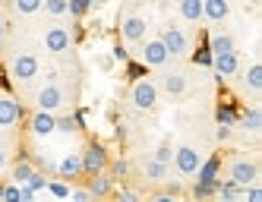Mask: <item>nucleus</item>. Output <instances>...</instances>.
<instances>
[{
  "instance_id": "nucleus-1",
  "label": "nucleus",
  "mask_w": 262,
  "mask_h": 202,
  "mask_svg": "<svg viewBox=\"0 0 262 202\" xmlns=\"http://www.w3.org/2000/svg\"><path fill=\"white\" fill-rule=\"evenodd\" d=\"M79 158H82V174H98V171L107 168V161H111L104 142H98V139H89L85 149L79 152Z\"/></svg>"
},
{
  "instance_id": "nucleus-2",
  "label": "nucleus",
  "mask_w": 262,
  "mask_h": 202,
  "mask_svg": "<svg viewBox=\"0 0 262 202\" xmlns=\"http://www.w3.org/2000/svg\"><path fill=\"white\" fill-rule=\"evenodd\" d=\"M158 101V85L155 82H148L145 76L133 82V88H129V104L136 107V111H152Z\"/></svg>"
},
{
  "instance_id": "nucleus-3",
  "label": "nucleus",
  "mask_w": 262,
  "mask_h": 202,
  "mask_svg": "<svg viewBox=\"0 0 262 202\" xmlns=\"http://www.w3.org/2000/svg\"><path fill=\"white\" fill-rule=\"evenodd\" d=\"M38 70H41V63H38L35 54H16L13 63H10V73H13L16 82H32L38 76Z\"/></svg>"
},
{
  "instance_id": "nucleus-4",
  "label": "nucleus",
  "mask_w": 262,
  "mask_h": 202,
  "mask_svg": "<svg viewBox=\"0 0 262 202\" xmlns=\"http://www.w3.org/2000/svg\"><path fill=\"white\" fill-rule=\"evenodd\" d=\"M67 101V92L57 85V82H48L38 95H35V104H38V111H51V114H57L60 107Z\"/></svg>"
},
{
  "instance_id": "nucleus-5",
  "label": "nucleus",
  "mask_w": 262,
  "mask_h": 202,
  "mask_svg": "<svg viewBox=\"0 0 262 202\" xmlns=\"http://www.w3.org/2000/svg\"><path fill=\"white\" fill-rule=\"evenodd\" d=\"M174 168H177V174H183V177H193L196 174V168H199V161H202V155H199V149L196 145H180V149H174Z\"/></svg>"
},
{
  "instance_id": "nucleus-6",
  "label": "nucleus",
  "mask_w": 262,
  "mask_h": 202,
  "mask_svg": "<svg viewBox=\"0 0 262 202\" xmlns=\"http://www.w3.org/2000/svg\"><path fill=\"white\" fill-rule=\"evenodd\" d=\"M212 70H215V79L218 82H224L228 76H237V73H240V54L237 51L215 54V57H212Z\"/></svg>"
},
{
  "instance_id": "nucleus-7",
  "label": "nucleus",
  "mask_w": 262,
  "mask_h": 202,
  "mask_svg": "<svg viewBox=\"0 0 262 202\" xmlns=\"http://www.w3.org/2000/svg\"><path fill=\"white\" fill-rule=\"evenodd\" d=\"M231 180H237L240 187H250V183L259 180V164L250 158H234L231 161Z\"/></svg>"
},
{
  "instance_id": "nucleus-8",
  "label": "nucleus",
  "mask_w": 262,
  "mask_h": 202,
  "mask_svg": "<svg viewBox=\"0 0 262 202\" xmlns=\"http://www.w3.org/2000/svg\"><path fill=\"white\" fill-rule=\"evenodd\" d=\"M161 41H164V48H167V54H171V57H186V54H190V38H186V32H180L177 26L164 29Z\"/></svg>"
},
{
  "instance_id": "nucleus-9",
  "label": "nucleus",
  "mask_w": 262,
  "mask_h": 202,
  "mask_svg": "<svg viewBox=\"0 0 262 202\" xmlns=\"http://www.w3.org/2000/svg\"><path fill=\"white\" fill-rule=\"evenodd\" d=\"M23 114H26V111H23V104L16 101L10 92H7V95H0V126H4V130L16 126V123L23 120Z\"/></svg>"
},
{
  "instance_id": "nucleus-10",
  "label": "nucleus",
  "mask_w": 262,
  "mask_h": 202,
  "mask_svg": "<svg viewBox=\"0 0 262 202\" xmlns=\"http://www.w3.org/2000/svg\"><path fill=\"white\" fill-rule=\"evenodd\" d=\"M167 60H171V54H167V48H164V41H161V38L145 41V44H142V63H145V66L161 70Z\"/></svg>"
},
{
  "instance_id": "nucleus-11",
  "label": "nucleus",
  "mask_w": 262,
  "mask_h": 202,
  "mask_svg": "<svg viewBox=\"0 0 262 202\" xmlns=\"http://www.w3.org/2000/svg\"><path fill=\"white\" fill-rule=\"evenodd\" d=\"M145 19L142 16H123V23H120V38L126 41V44H136V41H142L145 38Z\"/></svg>"
},
{
  "instance_id": "nucleus-12",
  "label": "nucleus",
  "mask_w": 262,
  "mask_h": 202,
  "mask_svg": "<svg viewBox=\"0 0 262 202\" xmlns=\"http://www.w3.org/2000/svg\"><path fill=\"white\" fill-rule=\"evenodd\" d=\"M70 32H67V26H48V32H45V48L51 51V54H63L67 48H70Z\"/></svg>"
},
{
  "instance_id": "nucleus-13",
  "label": "nucleus",
  "mask_w": 262,
  "mask_h": 202,
  "mask_svg": "<svg viewBox=\"0 0 262 202\" xmlns=\"http://www.w3.org/2000/svg\"><path fill=\"white\" fill-rule=\"evenodd\" d=\"M29 130L35 136H51L54 130H57V117H54L51 111H35L32 114V123H29Z\"/></svg>"
},
{
  "instance_id": "nucleus-14",
  "label": "nucleus",
  "mask_w": 262,
  "mask_h": 202,
  "mask_svg": "<svg viewBox=\"0 0 262 202\" xmlns=\"http://www.w3.org/2000/svg\"><path fill=\"white\" fill-rule=\"evenodd\" d=\"M218 171H221V155H212V158L199 161V168H196L193 177L199 183H218Z\"/></svg>"
},
{
  "instance_id": "nucleus-15",
  "label": "nucleus",
  "mask_w": 262,
  "mask_h": 202,
  "mask_svg": "<svg viewBox=\"0 0 262 202\" xmlns=\"http://www.w3.org/2000/svg\"><path fill=\"white\" fill-rule=\"evenodd\" d=\"M228 13H231L228 0H202V19L221 23V19H228Z\"/></svg>"
},
{
  "instance_id": "nucleus-16",
  "label": "nucleus",
  "mask_w": 262,
  "mask_h": 202,
  "mask_svg": "<svg viewBox=\"0 0 262 202\" xmlns=\"http://www.w3.org/2000/svg\"><path fill=\"white\" fill-rule=\"evenodd\" d=\"M89 193L92 196H111L114 193V177L98 171V174H89Z\"/></svg>"
},
{
  "instance_id": "nucleus-17",
  "label": "nucleus",
  "mask_w": 262,
  "mask_h": 202,
  "mask_svg": "<svg viewBox=\"0 0 262 202\" xmlns=\"http://www.w3.org/2000/svg\"><path fill=\"white\" fill-rule=\"evenodd\" d=\"M237 126H243L247 133H259V130H262V114L256 111V107H240Z\"/></svg>"
},
{
  "instance_id": "nucleus-18",
  "label": "nucleus",
  "mask_w": 262,
  "mask_h": 202,
  "mask_svg": "<svg viewBox=\"0 0 262 202\" xmlns=\"http://www.w3.org/2000/svg\"><path fill=\"white\" fill-rule=\"evenodd\" d=\"M237 114H240V104L237 101H224V104H218V111H215V120H218V126H237Z\"/></svg>"
},
{
  "instance_id": "nucleus-19",
  "label": "nucleus",
  "mask_w": 262,
  "mask_h": 202,
  "mask_svg": "<svg viewBox=\"0 0 262 202\" xmlns=\"http://www.w3.org/2000/svg\"><path fill=\"white\" fill-rule=\"evenodd\" d=\"M142 174H145V180L161 183V180H167V164L158 161V158H148V161L142 164Z\"/></svg>"
},
{
  "instance_id": "nucleus-20",
  "label": "nucleus",
  "mask_w": 262,
  "mask_h": 202,
  "mask_svg": "<svg viewBox=\"0 0 262 202\" xmlns=\"http://www.w3.org/2000/svg\"><path fill=\"white\" fill-rule=\"evenodd\" d=\"M57 171H60V177H79V174H82V158H79V152H70V155L57 164Z\"/></svg>"
},
{
  "instance_id": "nucleus-21",
  "label": "nucleus",
  "mask_w": 262,
  "mask_h": 202,
  "mask_svg": "<svg viewBox=\"0 0 262 202\" xmlns=\"http://www.w3.org/2000/svg\"><path fill=\"white\" fill-rule=\"evenodd\" d=\"M215 196H221L224 202H234V199L243 196V187H240L237 180H218V193Z\"/></svg>"
},
{
  "instance_id": "nucleus-22",
  "label": "nucleus",
  "mask_w": 262,
  "mask_h": 202,
  "mask_svg": "<svg viewBox=\"0 0 262 202\" xmlns=\"http://www.w3.org/2000/svg\"><path fill=\"white\" fill-rule=\"evenodd\" d=\"M180 16L186 23H199L202 19V0H180Z\"/></svg>"
},
{
  "instance_id": "nucleus-23",
  "label": "nucleus",
  "mask_w": 262,
  "mask_h": 202,
  "mask_svg": "<svg viewBox=\"0 0 262 202\" xmlns=\"http://www.w3.org/2000/svg\"><path fill=\"white\" fill-rule=\"evenodd\" d=\"M243 85H247L253 95H256V92H262V66L259 63H253L247 73H243Z\"/></svg>"
},
{
  "instance_id": "nucleus-24",
  "label": "nucleus",
  "mask_w": 262,
  "mask_h": 202,
  "mask_svg": "<svg viewBox=\"0 0 262 202\" xmlns=\"http://www.w3.org/2000/svg\"><path fill=\"white\" fill-rule=\"evenodd\" d=\"M164 92L183 95V92H186V76H183V73H167V76H164Z\"/></svg>"
},
{
  "instance_id": "nucleus-25",
  "label": "nucleus",
  "mask_w": 262,
  "mask_h": 202,
  "mask_svg": "<svg viewBox=\"0 0 262 202\" xmlns=\"http://www.w3.org/2000/svg\"><path fill=\"white\" fill-rule=\"evenodd\" d=\"M212 57H215V54H212V48H209V38H202V44L193 51V63H196V66H209V70H212Z\"/></svg>"
},
{
  "instance_id": "nucleus-26",
  "label": "nucleus",
  "mask_w": 262,
  "mask_h": 202,
  "mask_svg": "<svg viewBox=\"0 0 262 202\" xmlns=\"http://www.w3.org/2000/svg\"><path fill=\"white\" fill-rule=\"evenodd\" d=\"M209 48H212V54H224V51H237L234 48V38H231V35H212V38H209Z\"/></svg>"
},
{
  "instance_id": "nucleus-27",
  "label": "nucleus",
  "mask_w": 262,
  "mask_h": 202,
  "mask_svg": "<svg viewBox=\"0 0 262 202\" xmlns=\"http://www.w3.org/2000/svg\"><path fill=\"white\" fill-rule=\"evenodd\" d=\"M92 7H95V0H67V13L76 16V19H82Z\"/></svg>"
},
{
  "instance_id": "nucleus-28",
  "label": "nucleus",
  "mask_w": 262,
  "mask_h": 202,
  "mask_svg": "<svg viewBox=\"0 0 262 202\" xmlns=\"http://www.w3.org/2000/svg\"><path fill=\"white\" fill-rule=\"evenodd\" d=\"M41 4H45V0H13V7H16L19 16H35L41 10Z\"/></svg>"
},
{
  "instance_id": "nucleus-29",
  "label": "nucleus",
  "mask_w": 262,
  "mask_h": 202,
  "mask_svg": "<svg viewBox=\"0 0 262 202\" xmlns=\"http://www.w3.org/2000/svg\"><path fill=\"white\" fill-rule=\"evenodd\" d=\"M19 187H29V190H35V193H41V190L48 187V177H45L41 171H32V174H29V180H26V183H19Z\"/></svg>"
},
{
  "instance_id": "nucleus-30",
  "label": "nucleus",
  "mask_w": 262,
  "mask_h": 202,
  "mask_svg": "<svg viewBox=\"0 0 262 202\" xmlns=\"http://www.w3.org/2000/svg\"><path fill=\"white\" fill-rule=\"evenodd\" d=\"M111 177H114V180H126V177H129V161H126V158L111 161Z\"/></svg>"
},
{
  "instance_id": "nucleus-31",
  "label": "nucleus",
  "mask_w": 262,
  "mask_h": 202,
  "mask_svg": "<svg viewBox=\"0 0 262 202\" xmlns=\"http://www.w3.org/2000/svg\"><path fill=\"white\" fill-rule=\"evenodd\" d=\"M32 171H35V164H29V161H19V164L13 168V183H26Z\"/></svg>"
},
{
  "instance_id": "nucleus-32",
  "label": "nucleus",
  "mask_w": 262,
  "mask_h": 202,
  "mask_svg": "<svg viewBox=\"0 0 262 202\" xmlns=\"http://www.w3.org/2000/svg\"><path fill=\"white\" fill-rule=\"evenodd\" d=\"M215 193H218V183H199L196 180V187H193V196L196 199H212Z\"/></svg>"
},
{
  "instance_id": "nucleus-33",
  "label": "nucleus",
  "mask_w": 262,
  "mask_h": 202,
  "mask_svg": "<svg viewBox=\"0 0 262 202\" xmlns=\"http://www.w3.org/2000/svg\"><path fill=\"white\" fill-rule=\"evenodd\" d=\"M51 196H57V199H67L70 196V187H67V183L63 180H48V187H45Z\"/></svg>"
},
{
  "instance_id": "nucleus-34",
  "label": "nucleus",
  "mask_w": 262,
  "mask_h": 202,
  "mask_svg": "<svg viewBox=\"0 0 262 202\" xmlns=\"http://www.w3.org/2000/svg\"><path fill=\"white\" fill-rule=\"evenodd\" d=\"M145 73H148V66H145V63H136V60H126V76L133 79V82H136V79H142Z\"/></svg>"
},
{
  "instance_id": "nucleus-35",
  "label": "nucleus",
  "mask_w": 262,
  "mask_h": 202,
  "mask_svg": "<svg viewBox=\"0 0 262 202\" xmlns=\"http://www.w3.org/2000/svg\"><path fill=\"white\" fill-rule=\"evenodd\" d=\"M41 10L51 13V16H63V13H67V0H45Z\"/></svg>"
},
{
  "instance_id": "nucleus-36",
  "label": "nucleus",
  "mask_w": 262,
  "mask_h": 202,
  "mask_svg": "<svg viewBox=\"0 0 262 202\" xmlns=\"http://www.w3.org/2000/svg\"><path fill=\"white\" fill-rule=\"evenodd\" d=\"M57 130H60V133H76V130H79V126H76V117H73V114L57 117Z\"/></svg>"
},
{
  "instance_id": "nucleus-37",
  "label": "nucleus",
  "mask_w": 262,
  "mask_h": 202,
  "mask_svg": "<svg viewBox=\"0 0 262 202\" xmlns=\"http://www.w3.org/2000/svg\"><path fill=\"white\" fill-rule=\"evenodd\" d=\"M4 199L7 202H19L23 199V187H19V183H7V187H4Z\"/></svg>"
},
{
  "instance_id": "nucleus-38",
  "label": "nucleus",
  "mask_w": 262,
  "mask_h": 202,
  "mask_svg": "<svg viewBox=\"0 0 262 202\" xmlns=\"http://www.w3.org/2000/svg\"><path fill=\"white\" fill-rule=\"evenodd\" d=\"M155 158H158V161H164V164H171V158H174V149H171L167 142H161L158 149H155Z\"/></svg>"
},
{
  "instance_id": "nucleus-39",
  "label": "nucleus",
  "mask_w": 262,
  "mask_h": 202,
  "mask_svg": "<svg viewBox=\"0 0 262 202\" xmlns=\"http://www.w3.org/2000/svg\"><path fill=\"white\" fill-rule=\"evenodd\" d=\"M111 54H114V60H120V63H126V60H129V51H126V41H117L114 48H111Z\"/></svg>"
},
{
  "instance_id": "nucleus-40",
  "label": "nucleus",
  "mask_w": 262,
  "mask_h": 202,
  "mask_svg": "<svg viewBox=\"0 0 262 202\" xmlns=\"http://www.w3.org/2000/svg\"><path fill=\"white\" fill-rule=\"evenodd\" d=\"M89 190H70V199H76V202H89Z\"/></svg>"
},
{
  "instance_id": "nucleus-41",
  "label": "nucleus",
  "mask_w": 262,
  "mask_h": 202,
  "mask_svg": "<svg viewBox=\"0 0 262 202\" xmlns=\"http://www.w3.org/2000/svg\"><path fill=\"white\" fill-rule=\"evenodd\" d=\"M120 199H126V202H136V199H139V193H136V190H123V193H120Z\"/></svg>"
},
{
  "instance_id": "nucleus-42",
  "label": "nucleus",
  "mask_w": 262,
  "mask_h": 202,
  "mask_svg": "<svg viewBox=\"0 0 262 202\" xmlns=\"http://www.w3.org/2000/svg\"><path fill=\"white\" fill-rule=\"evenodd\" d=\"M0 88L10 92V76H7V70H0Z\"/></svg>"
},
{
  "instance_id": "nucleus-43",
  "label": "nucleus",
  "mask_w": 262,
  "mask_h": 202,
  "mask_svg": "<svg viewBox=\"0 0 262 202\" xmlns=\"http://www.w3.org/2000/svg\"><path fill=\"white\" fill-rule=\"evenodd\" d=\"M7 161H10V152L4 149V145H0V171H4V168H7Z\"/></svg>"
},
{
  "instance_id": "nucleus-44",
  "label": "nucleus",
  "mask_w": 262,
  "mask_h": 202,
  "mask_svg": "<svg viewBox=\"0 0 262 202\" xmlns=\"http://www.w3.org/2000/svg\"><path fill=\"white\" fill-rule=\"evenodd\" d=\"M73 117H76V126H79V130H85V111H76Z\"/></svg>"
},
{
  "instance_id": "nucleus-45",
  "label": "nucleus",
  "mask_w": 262,
  "mask_h": 202,
  "mask_svg": "<svg viewBox=\"0 0 262 202\" xmlns=\"http://www.w3.org/2000/svg\"><path fill=\"white\" fill-rule=\"evenodd\" d=\"M35 199V190H29V187H23V199L19 202H32Z\"/></svg>"
},
{
  "instance_id": "nucleus-46",
  "label": "nucleus",
  "mask_w": 262,
  "mask_h": 202,
  "mask_svg": "<svg viewBox=\"0 0 262 202\" xmlns=\"http://www.w3.org/2000/svg\"><path fill=\"white\" fill-rule=\"evenodd\" d=\"M218 139H231V126H218Z\"/></svg>"
},
{
  "instance_id": "nucleus-47",
  "label": "nucleus",
  "mask_w": 262,
  "mask_h": 202,
  "mask_svg": "<svg viewBox=\"0 0 262 202\" xmlns=\"http://www.w3.org/2000/svg\"><path fill=\"white\" fill-rule=\"evenodd\" d=\"M4 38H7V23L0 19V41H4Z\"/></svg>"
},
{
  "instance_id": "nucleus-48",
  "label": "nucleus",
  "mask_w": 262,
  "mask_h": 202,
  "mask_svg": "<svg viewBox=\"0 0 262 202\" xmlns=\"http://www.w3.org/2000/svg\"><path fill=\"white\" fill-rule=\"evenodd\" d=\"M0 199H4V183H0Z\"/></svg>"
},
{
  "instance_id": "nucleus-49",
  "label": "nucleus",
  "mask_w": 262,
  "mask_h": 202,
  "mask_svg": "<svg viewBox=\"0 0 262 202\" xmlns=\"http://www.w3.org/2000/svg\"><path fill=\"white\" fill-rule=\"evenodd\" d=\"M158 4H171V0H158Z\"/></svg>"
},
{
  "instance_id": "nucleus-50",
  "label": "nucleus",
  "mask_w": 262,
  "mask_h": 202,
  "mask_svg": "<svg viewBox=\"0 0 262 202\" xmlns=\"http://www.w3.org/2000/svg\"><path fill=\"white\" fill-rule=\"evenodd\" d=\"M133 4H145V0H133Z\"/></svg>"
},
{
  "instance_id": "nucleus-51",
  "label": "nucleus",
  "mask_w": 262,
  "mask_h": 202,
  "mask_svg": "<svg viewBox=\"0 0 262 202\" xmlns=\"http://www.w3.org/2000/svg\"><path fill=\"white\" fill-rule=\"evenodd\" d=\"M7 4H13V0H7Z\"/></svg>"
}]
</instances>
